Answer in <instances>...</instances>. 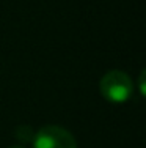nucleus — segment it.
I'll use <instances>...</instances> for the list:
<instances>
[{
    "label": "nucleus",
    "mask_w": 146,
    "mask_h": 148,
    "mask_svg": "<svg viewBox=\"0 0 146 148\" xmlns=\"http://www.w3.org/2000/svg\"><path fill=\"white\" fill-rule=\"evenodd\" d=\"M99 88L102 96L110 103H126L134 93V82L124 71H113L105 73V76L101 79Z\"/></svg>",
    "instance_id": "f257e3e1"
},
{
    "label": "nucleus",
    "mask_w": 146,
    "mask_h": 148,
    "mask_svg": "<svg viewBox=\"0 0 146 148\" xmlns=\"http://www.w3.org/2000/svg\"><path fill=\"white\" fill-rule=\"evenodd\" d=\"M10 148H24V147H10Z\"/></svg>",
    "instance_id": "7ed1b4c3"
},
{
    "label": "nucleus",
    "mask_w": 146,
    "mask_h": 148,
    "mask_svg": "<svg viewBox=\"0 0 146 148\" xmlns=\"http://www.w3.org/2000/svg\"><path fill=\"white\" fill-rule=\"evenodd\" d=\"M33 148H77L75 139L69 131L60 126H46L35 132Z\"/></svg>",
    "instance_id": "f03ea898"
}]
</instances>
